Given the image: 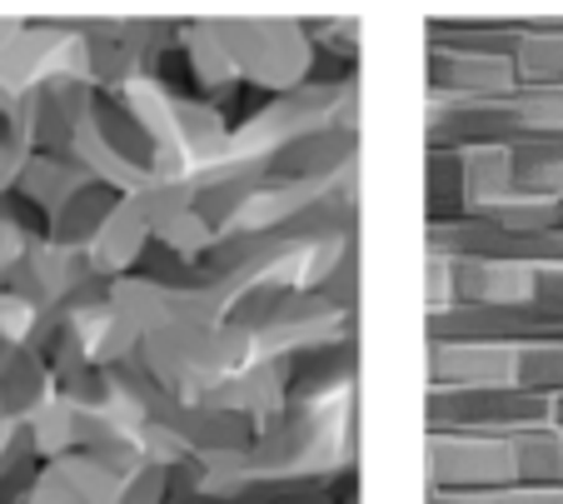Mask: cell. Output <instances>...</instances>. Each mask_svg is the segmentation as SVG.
Instances as JSON below:
<instances>
[{"mask_svg":"<svg viewBox=\"0 0 563 504\" xmlns=\"http://www.w3.org/2000/svg\"><path fill=\"white\" fill-rule=\"evenodd\" d=\"M514 380L523 390H539V395H563V335L553 340H533L519 350V365H514Z\"/></svg>","mask_w":563,"mask_h":504,"instance_id":"obj_1","label":"cell"},{"mask_svg":"<svg viewBox=\"0 0 563 504\" xmlns=\"http://www.w3.org/2000/svg\"><path fill=\"white\" fill-rule=\"evenodd\" d=\"M553 425L563 429V395H553Z\"/></svg>","mask_w":563,"mask_h":504,"instance_id":"obj_2","label":"cell"}]
</instances>
